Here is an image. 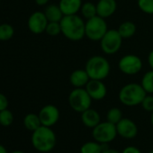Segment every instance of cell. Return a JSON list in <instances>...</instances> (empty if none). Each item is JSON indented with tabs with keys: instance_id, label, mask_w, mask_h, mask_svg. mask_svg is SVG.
<instances>
[{
	"instance_id": "obj_24",
	"label": "cell",
	"mask_w": 153,
	"mask_h": 153,
	"mask_svg": "<svg viewBox=\"0 0 153 153\" xmlns=\"http://www.w3.org/2000/svg\"><path fill=\"white\" fill-rule=\"evenodd\" d=\"M123 118V112L118 107H112L106 113V121H108V122H110V123H114L115 125Z\"/></svg>"
},
{
	"instance_id": "obj_13",
	"label": "cell",
	"mask_w": 153,
	"mask_h": 153,
	"mask_svg": "<svg viewBox=\"0 0 153 153\" xmlns=\"http://www.w3.org/2000/svg\"><path fill=\"white\" fill-rule=\"evenodd\" d=\"M85 88L91 98L96 101L103 100L107 95V88L103 80L90 79Z\"/></svg>"
},
{
	"instance_id": "obj_16",
	"label": "cell",
	"mask_w": 153,
	"mask_h": 153,
	"mask_svg": "<svg viewBox=\"0 0 153 153\" xmlns=\"http://www.w3.org/2000/svg\"><path fill=\"white\" fill-rule=\"evenodd\" d=\"M82 4V0H59V7L64 16H71L80 12Z\"/></svg>"
},
{
	"instance_id": "obj_8",
	"label": "cell",
	"mask_w": 153,
	"mask_h": 153,
	"mask_svg": "<svg viewBox=\"0 0 153 153\" xmlns=\"http://www.w3.org/2000/svg\"><path fill=\"white\" fill-rule=\"evenodd\" d=\"M123 40V39L116 29H108V31L100 40L101 50L107 55H114L121 49Z\"/></svg>"
},
{
	"instance_id": "obj_38",
	"label": "cell",
	"mask_w": 153,
	"mask_h": 153,
	"mask_svg": "<svg viewBox=\"0 0 153 153\" xmlns=\"http://www.w3.org/2000/svg\"><path fill=\"white\" fill-rule=\"evenodd\" d=\"M149 153H153V149H151V150H150V151H149Z\"/></svg>"
},
{
	"instance_id": "obj_25",
	"label": "cell",
	"mask_w": 153,
	"mask_h": 153,
	"mask_svg": "<svg viewBox=\"0 0 153 153\" xmlns=\"http://www.w3.org/2000/svg\"><path fill=\"white\" fill-rule=\"evenodd\" d=\"M15 34L14 27L9 24H1L0 25V41L6 42L12 39Z\"/></svg>"
},
{
	"instance_id": "obj_21",
	"label": "cell",
	"mask_w": 153,
	"mask_h": 153,
	"mask_svg": "<svg viewBox=\"0 0 153 153\" xmlns=\"http://www.w3.org/2000/svg\"><path fill=\"white\" fill-rule=\"evenodd\" d=\"M104 149V144L94 140L85 142L80 148V153H102Z\"/></svg>"
},
{
	"instance_id": "obj_10",
	"label": "cell",
	"mask_w": 153,
	"mask_h": 153,
	"mask_svg": "<svg viewBox=\"0 0 153 153\" xmlns=\"http://www.w3.org/2000/svg\"><path fill=\"white\" fill-rule=\"evenodd\" d=\"M39 117L42 125L51 127L59 120V110L54 105H46L39 112Z\"/></svg>"
},
{
	"instance_id": "obj_19",
	"label": "cell",
	"mask_w": 153,
	"mask_h": 153,
	"mask_svg": "<svg viewBox=\"0 0 153 153\" xmlns=\"http://www.w3.org/2000/svg\"><path fill=\"white\" fill-rule=\"evenodd\" d=\"M117 31L123 40L130 39L136 33V25L131 21H125L119 25Z\"/></svg>"
},
{
	"instance_id": "obj_1",
	"label": "cell",
	"mask_w": 153,
	"mask_h": 153,
	"mask_svg": "<svg viewBox=\"0 0 153 153\" xmlns=\"http://www.w3.org/2000/svg\"><path fill=\"white\" fill-rule=\"evenodd\" d=\"M59 24L61 33L69 41L79 42L86 36V22L78 14L64 16Z\"/></svg>"
},
{
	"instance_id": "obj_37",
	"label": "cell",
	"mask_w": 153,
	"mask_h": 153,
	"mask_svg": "<svg viewBox=\"0 0 153 153\" xmlns=\"http://www.w3.org/2000/svg\"><path fill=\"white\" fill-rule=\"evenodd\" d=\"M11 153H25V152H24V151H22V150H15V151H13V152H11Z\"/></svg>"
},
{
	"instance_id": "obj_3",
	"label": "cell",
	"mask_w": 153,
	"mask_h": 153,
	"mask_svg": "<svg viewBox=\"0 0 153 153\" xmlns=\"http://www.w3.org/2000/svg\"><path fill=\"white\" fill-rule=\"evenodd\" d=\"M85 69L90 79L104 80L110 74L111 65L106 58L101 55H95L87 60Z\"/></svg>"
},
{
	"instance_id": "obj_2",
	"label": "cell",
	"mask_w": 153,
	"mask_h": 153,
	"mask_svg": "<svg viewBox=\"0 0 153 153\" xmlns=\"http://www.w3.org/2000/svg\"><path fill=\"white\" fill-rule=\"evenodd\" d=\"M31 140L33 148L37 151L47 153L55 148L57 137L51 127L42 125L37 130L33 131Z\"/></svg>"
},
{
	"instance_id": "obj_20",
	"label": "cell",
	"mask_w": 153,
	"mask_h": 153,
	"mask_svg": "<svg viewBox=\"0 0 153 153\" xmlns=\"http://www.w3.org/2000/svg\"><path fill=\"white\" fill-rule=\"evenodd\" d=\"M24 125L27 130L31 131H34L35 130H37L40 126H42L39 114L33 113L26 114L24 118Z\"/></svg>"
},
{
	"instance_id": "obj_22",
	"label": "cell",
	"mask_w": 153,
	"mask_h": 153,
	"mask_svg": "<svg viewBox=\"0 0 153 153\" xmlns=\"http://www.w3.org/2000/svg\"><path fill=\"white\" fill-rule=\"evenodd\" d=\"M80 13L83 18H85L86 20H88L90 18H93L94 16H97V5L88 1L82 4V7L80 8Z\"/></svg>"
},
{
	"instance_id": "obj_12",
	"label": "cell",
	"mask_w": 153,
	"mask_h": 153,
	"mask_svg": "<svg viewBox=\"0 0 153 153\" xmlns=\"http://www.w3.org/2000/svg\"><path fill=\"white\" fill-rule=\"evenodd\" d=\"M117 134L124 139H133L138 134V126L137 124L129 118H123L116 124Z\"/></svg>"
},
{
	"instance_id": "obj_28",
	"label": "cell",
	"mask_w": 153,
	"mask_h": 153,
	"mask_svg": "<svg viewBox=\"0 0 153 153\" xmlns=\"http://www.w3.org/2000/svg\"><path fill=\"white\" fill-rule=\"evenodd\" d=\"M45 33L50 36H57L61 33V27L59 22H49Z\"/></svg>"
},
{
	"instance_id": "obj_23",
	"label": "cell",
	"mask_w": 153,
	"mask_h": 153,
	"mask_svg": "<svg viewBox=\"0 0 153 153\" xmlns=\"http://www.w3.org/2000/svg\"><path fill=\"white\" fill-rule=\"evenodd\" d=\"M140 85L147 94H153V70L147 71L141 78Z\"/></svg>"
},
{
	"instance_id": "obj_4",
	"label": "cell",
	"mask_w": 153,
	"mask_h": 153,
	"mask_svg": "<svg viewBox=\"0 0 153 153\" xmlns=\"http://www.w3.org/2000/svg\"><path fill=\"white\" fill-rule=\"evenodd\" d=\"M147 93L140 84L129 83L124 85L119 91V101L125 106H136L141 104Z\"/></svg>"
},
{
	"instance_id": "obj_17",
	"label": "cell",
	"mask_w": 153,
	"mask_h": 153,
	"mask_svg": "<svg viewBox=\"0 0 153 153\" xmlns=\"http://www.w3.org/2000/svg\"><path fill=\"white\" fill-rule=\"evenodd\" d=\"M81 121L86 127L93 129L101 123V116L97 110L90 107L81 113Z\"/></svg>"
},
{
	"instance_id": "obj_5",
	"label": "cell",
	"mask_w": 153,
	"mask_h": 153,
	"mask_svg": "<svg viewBox=\"0 0 153 153\" xmlns=\"http://www.w3.org/2000/svg\"><path fill=\"white\" fill-rule=\"evenodd\" d=\"M92 98L85 88H75L68 95V105L76 113H83L91 107Z\"/></svg>"
},
{
	"instance_id": "obj_27",
	"label": "cell",
	"mask_w": 153,
	"mask_h": 153,
	"mask_svg": "<svg viewBox=\"0 0 153 153\" xmlns=\"http://www.w3.org/2000/svg\"><path fill=\"white\" fill-rule=\"evenodd\" d=\"M138 7L147 15H153V0H137Z\"/></svg>"
},
{
	"instance_id": "obj_14",
	"label": "cell",
	"mask_w": 153,
	"mask_h": 153,
	"mask_svg": "<svg viewBox=\"0 0 153 153\" xmlns=\"http://www.w3.org/2000/svg\"><path fill=\"white\" fill-rule=\"evenodd\" d=\"M96 5L97 16L105 19L111 17L117 9L116 0H98Z\"/></svg>"
},
{
	"instance_id": "obj_7",
	"label": "cell",
	"mask_w": 153,
	"mask_h": 153,
	"mask_svg": "<svg viewBox=\"0 0 153 153\" xmlns=\"http://www.w3.org/2000/svg\"><path fill=\"white\" fill-rule=\"evenodd\" d=\"M86 37L93 42H100L105 33L108 31V26L105 18L98 16H94L86 21Z\"/></svg>"
},
{
	"instance_id": "obj_26",
	"label": "cell",
	"mask_w": 153,
	"mask_h": 153,
	"mask_svg": "<svg viewBox=\"0 0 153 153\" xmlns=\"http://www.w3.org/2000/svg\"><path fill=\"white\" fill-rule=\"evenodd\" d=\"M14 122V114L7 108L0 111V124L2 126H10Z\"/></svg>"
},
{
	"instance_id": "obj_30",
	"label": "cell",
	"mask_w": 153,
	"mask_h": 153,
	"mask_svg": "<svg viewBox=\"0 0 153 153\" xmlns=\"http://www.w3.org/2000/svg\"><path fill=\"white\" fill-rule=\"evenodd\" d=\"M7 107H8V100L7 97L4 94L0 93V111L5 110Z\"/></svg>"
},
{
	"instance_id": "obj_15",
	"label": "cell",
	"mask_w": 153,
	"mask_h": 153,
	"mask_svg": "<svg viewBox=\"0 0 153 153\" xmlns=\"http://www.w3.org/2000/svg\"><path fill=\"white\" fill-rule=\"evenodd\" d=\"M90 78L86 69H76L69 75V83L74 88H85Z\"/></svg>"
},
{
	"instance_id": "obj_11",
	"label": "cell",
	"mask_w": 153,
	"mask_h": 153,
	"mask_svg": "<svg viewBox=\"0 0 153 153\" xmlns=\"http://www.w3.org/2000/svg\"><path fill=\"white\" fill-rule=\"evenodd\" d=\"M49 21L44 12L36 11L33 13L28 19V28L34 34H41L45 32Z\"/></svg>"
},
{
	"instance_id": "obj_32",
	"label": "cell",
	"mask_w": 153,
	"mask_h": 153,
	"mask_svg": "<svg viewBox=\"0 0 153 153\" xmlns=\"http://www.w3.org/2000/svg\"><path fill=\"white\" fill-rule=\"evenodd\" d=\"M148 64H149L150 69L153 70V50L150 51L148 55Z\"/></svg>"
},
{
	"instance_id": "obj_9",
	"label": "cell",
	"mask_w": 153,
	"mask_h": 153,
	"mask_svg": "<svg viewBox=\"0 0 153 153\" xmlns=\"http://www.w3.org/2000/svg\"><path fill=\"white\" fill-rule=\"evenodd\" d=\"M143 63L141 59L135 54H126L118 61L119 70L127 76H134L142 68Z\"/></svg>"
},
{
	"instance_id": "obj_31",
	"label": "cell",
	"mask_w": 153,
	"mask_h": 153,
	"mask_svg": "<svg viewBox=\"0 0 153 153\" xmlns=\"http://www.w3.org/2000/svg\"><path fill=\"white\" fill-rule=\"evenodd\" d=\"M121 153H141V151L135 146H127L123 149Z\"/></svg>"
},
{
	"instance_id": "obj_18",
	"label": "cell",
	"mask_w": 153,
	"mask_h": 153,
	"mask_svg": "<svg viewBox=\"0 0 153 153\" xmlns=\"http://www.w3.org/2000/svg\"><path fill=\"white\" fill-rule=\"evenodd\" d=\"M44 14L49 22H60L64 15L59 5H49L44 9Z\"/></svg>"
},
{
	"instance_id": "obj_35",
	"label": "cell",
	"mask_w": 153,
	"mask_h": 153,
	"mask_svg": "<svg viewBox=\"0 0 153 153\" xmlns=\"http://www.w3.org/2000/svg\"><path fill=\"white\" fill-rule=\"evenodd\" d=\"M0 153H8L7 149H6V147L3 146L2 144H0Z\"/></svg>"
},
{
	"instance_id": "obj_33",
	"label": "cell",
	"mask_w": 153,
	"mask_h": 153,
	"mask_svg": "<svg viewBox=\"0 0 153 153\" xmlns=\"http://www.w3.org/2000/svg\"><path fill=\"white\" fill-rule=\"evenodd\" d=\"M49 1L50 0H35V3L40 7H43V6H46L49 3Z\"/></svg>"
},
{
	"instance_id": "obj_36",
	"label": "cell",
	"mask_w": 153,
	"mask_h": 153,
	"mask_svg": "<svg viewBox=\"0 0 153 153\" xmlns=\"http://www.w3.org/2000/svg\"><path fill=\"white\" fill-rule=\"evenodd\" d=\"M150 123H151V125L153 127V112L151 113V115H150Z\"/></svg>"
},
{
	"instance_id": "obj_6",
	"label": "cell",
	"mask_w": 153,
	"mask_h": 153,
	"mask_svg": "<svg viewBox=\"0 0 153 153\" xmlns=\"http://www.w3.org/2000/svg\"><path fill=\"white\" fill-rule=\"evenodd\" d=\"M116 125L105 121L98 123L95 128L92 129V137L93 139L104 145H106L113 141L117 136Z\"/></svg>"
},
{
	"instance_id": "obj_29",
	"label": "cell",
	"mask_w": 153,
	"mask_h": 153,
	"mask_svg": "<svg viewBox=\"0 0 153 153\" xmlns=\"http://www.w3.org/2000/svg\"><path fill=\"white\" fill-rule=\"evenodd\" d=\"M140 105L143 110L152 113L153 112V96L150 94H147L144 99L142 100Z\"/></svg>"
},
{
	"instance_id": "obj_34",
	"label": "cell",
	"mask_w": 153,
	"mask_h": 153,
	"mask_svg": "<svg viewBox=\"0 0 153 153\" xmlns=\"http://www.w3.org/2000/svg\"><path fill=\"white\" fill-rule=\"evenodd\" d=\"M102 153H120V152H119L118 150H116V149L108 148V149H105L103 150Z\"/></svg>"
}]
</instances>
